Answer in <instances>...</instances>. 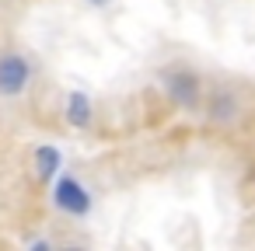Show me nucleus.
<instances>
[{"label":"nucleus","instance_id":"nucleus-1","mask_svg":"<svg viewBox=\"0 0 255 251\" xmlns=\"http://www.w3.org/2000/svg\"><path fill=\"white\" fill-rule=\"evenodd\" d=\"M161 87H164L168 101L182 112H196L199 101H203V81L189 67H164L161 70Z\"/></svg>","mask_w":255,"mask_h":251},{"label":"nucleus","instance_id":"nucleus-2","mask_svg":"<svg viewBox=\"0 0 255 251\" xmlns=\"http://www.w3.org/2000/svg\"><path fill=\"white\" fill-rule=\"evenodd\" d=\"M53 206H56L60 213H67V216L81 220V216L91 213L95 199H91V188H88L81 178H74V174H60V178L53 181Z\"/></svg>","mask_w":255,"mask_h":251},{"label":"nucleus","instance_id":"nucleus-3","mask_svg":"<svg viewBox=\"0 0 255 251\" xmlns=\"http://www.w3.org/2000/svg\"><path fill=\"white\" fill-rule=\"evenodd\" d=\"M32 60L25 53H0V98H21L32 84Z\"/></svg>","mask_w":255,"mask_h":251},{"label":"nucleus","instance_id":"nucleus-4","mask_svg":"<svg viewBox=\"0 0 255 251\" xmlns=\"http://www.w3.org/2000/svg\"><path fill=\"white\" fill-rule=\"evenodd\" d=\"M32 167H35V178L39 181H56L60 178V171H63V150L56 147V143H42V147H35V154H32Z\"/></svg>","mask_w":255,"mask_h":251},{"label":"nucleus","instance_id":"nucleus-5","mask_svg":"<svg viewBox=\"0 0 255 251\" xmlns=\"http://www.w3.org/2000/svg\"><path fill=\"white\" fill-rule=\"evenodd\" d=\"M238 112H241V101L231 91H213L210 101H206V119L217 122V126H231L238 119Z\"/></svg>","mask_w":255,"mask_h":251},{"label":"nucleus","instance_id":"nucleus-6","mask_svg":"<svg viewBox=\"0 0 255 251\" xmlns=\"http://www.w3.org/2000/svg\"><path fill=\"white\" fill-rule=\"evenodd\" d=\"M63 119L70 129H88L91 119H95V105L84 91H70L67 94V105H63Z\"/></svg>","mask_w":255,"mask_h":251},{"label":"nucleus","instance_id":"nucleus-7","mask_svg":"<svg viewBox=\"0 0 255 251\" xmlns=\"http://www.w3.org/2000/svg\"><path fill=\"white\" fill-rule=\"evenodd\" d=\"M32 248H39V251H42V248H49V251H53V241H46V237H39V241H32Z\"/></svg>","mask_w":255,"mask_h":251},{"label":"nucleus","instance_id":"nucleus-8","mask_svg":"<svg viewBox=\"0 0 255 251\" xmlns=\"http://www.w3.org/2000/svg\"><path fill=\"white\" fill-rule=\"evenodd\" d=\"M91 7H105V4H112V0H88Z\"/></svg>","mask_w":255,"mask_h":251}]
</instances>
